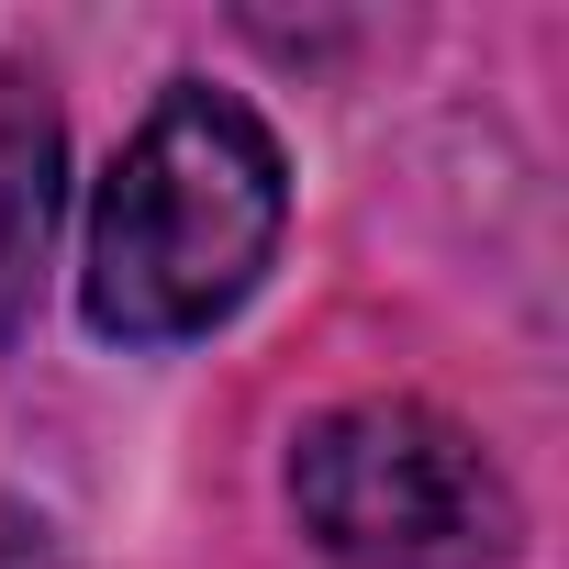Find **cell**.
Returning a JSON list of instances; mask_svg holds the SVG:
<instances>
[{"mask_svg": "<svg viewBox=\"0 0 569 569\" xmlns=\"http://www.w3.org/2000/svg\"><path fill=\"white\" fill-rule=\"evenodd\" d=\"M279 212H291V168H279V134L212 90L179 79L134 146L112 157L101 201H90V325L112 347H190L212 336L279 246Z\"/></svg>", "mask_w": 569, "mask_h": 569, "instance_id": "6da1fadb", "label": "cell"}, {"mask_svg": "<svg viewBox=\"0 0 569 569\" xmlns=\"http://www.w3.org/2000/svg\"><path fill=\"white\" fill-rule=\"evenodd\" d=\"M291 513L336 569H502L525 536L513 480L425 402H347L302 425Z\"/></svg>", "mask_w": 569, "mask_h": 569, "instance_id": "7a4b0ae2", "label": "cell"}, {"mask_svg": "<svg viewBox=\"0 0 569 569\" xmlns=\"http://www.w3.org/2000/svg\"><path fill=\"white\" fill-rule=\"evenodd\" d=\"M46 246H57V112L0 68V336H12L46 291Z\"/></svg>", "mask_w": 569, "mask_h": 569, "instance_id": "3957f363", "label": "cell"}, {"mask_svg": "<svg viewBox=\"0 0 569 569\" xmlns=\"http://www.w3.org/2000/svg\"><path fill=\"white\" fill-rule=\"evenodd\" d=\"M0 569H68L57 536H46V513H23L12 491H0Z\"/></svg>", "mask_w": 569, "mask_h": 569, "instance_id": "277c9868", "label": "cell"}]
</instances>
